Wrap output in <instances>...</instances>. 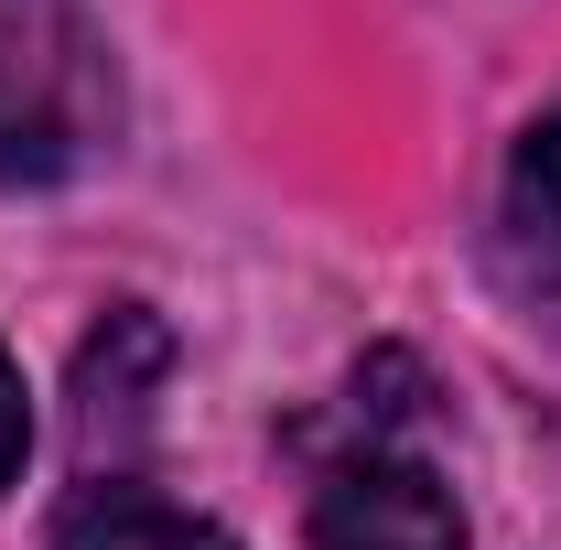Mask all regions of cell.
<instances>
[{
    "instance_id": "cell-1",
    "label": "cell",
    "mask_w": 561,
    "mask_h": 550,
    "mask_svg": "<svg viewBox=\"0 0 561 550\" xmlns=\"http://www.w3.org/2000/svg\"><path fill=\"white\" fill-rule=\"evenodd\" d=\"M108 55L76 0H0V173L55 184L108 140Z\"/></svg>"
},
{
    "instance_id": "cell-2",
    "label": "cell",
    "mask_w": 561,
    "mask_h": 550,
    "mask_svg": "<svg viewBox=\"0 0 561 550\" xmlns=\"http://www.w3.org/2000/svg\"><path fill=\"white\" fill-rule=\"evenodd\" d=\"M313 550H465V507L421 454L367 443L313 485Z\"/></svg>"
},
{
    "instance_id": "cell-3",
    "label": "cell",
    "mask_w": 561,
    "mask_h": 550,
    "mask_svg": "<svg viewBox=\"0 0 561 550\" xmlns=\"http://www.w3.org/2000/svg\"><path fill=\"white\" fill-rule=\"evenodd\" d=\"M507 260H518L529 291L561 302V108L518 140V162H507Z\"/></svg>"
},
{
    "instance_id": "cell-4",
    "label": "cell",
    "mask_w": 561,
    "mask_h": 550,
    "mask_svg": "<svg viewBox=\"0 0 561 550\" xmlns=\"http://www.w3.org/2000/svg\"><path fill=\"white\" fill-rule=\"evenodd\" d=\"M55 550H238V540H227L216 518H195V507H173V496L98 485L66 529H55Z\"/></svg>"
},
{
    "instance_id": "cell-5",
    "label": "cell",
    "mask_w": 561,
    "mask_h": 550,
    "mask_svg": "<svg viewBox=\"0 0 561 550\" xmlns=\"http://www.w3.org/2000/svg\"><path fill=\"white\" fill-rule=\"evenodd\" d=\"M22 454H33V411H22V367L0 356V485L22 475Z\"/></svg>"
}]
</instances>
